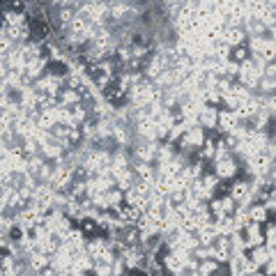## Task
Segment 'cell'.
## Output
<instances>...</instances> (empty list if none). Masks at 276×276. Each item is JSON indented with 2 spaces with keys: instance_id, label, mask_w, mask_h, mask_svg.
Here are the masks:
<instances>
[{
  "instance_id": "cell-8",
  "label": "cell",
  "mask_w": 276,
  "mask_h": 276,
  "mask_svg": "<svg viewBox=\"0 0 276 276\" xmlns=\"http://www.w3.org/2000/svg\"><path fill=\"white\" fill-rule=\"evenodd\" d=\"M26 262H28V267H30L35 274H39V271H44L46 267L51 265V258L44 256V253H39V251H35V253H30V256L26 258Z\"/></svg>"
},
{
  "instance_id": "cell-5",
  "label": "cell",
  "mask_w": 276,
  "mask_h": 276,
  "mask_svg": "<svg viewBox=\"0 0 276 276\" xmlns=\"http://www.w3.org/2000/svg\"><path fill=\"white\" fill-rule=\"evenodd\" d=\"M216 115H219V108L202 106L200 113H198V127L200 129H216Z\"/></svg>"
},
{
  "instance_id": "cell-13",
  "label": "cell",
  "mask_w": 276,
  "mask_h": 276,
  "mask_svg": "<svg viewBox=\"0 0 276 276\" xmlns=\"http://www.w3.org/2000/svg\"><path fill=\"white\" fill-rule=\"evenodd\" d=\"M248 276H265V271H260V269H258V271H253V274H248Z\"/></svg>"
},
{
  "instance_id": "cell-10",
  "label": "cell",
  "mask_w": 276,
  "mask_h": 276,
  "mask_svg": "<svg viewBox=\"0 0 276 276\" xmlns=\"http://www.w3.org/2000/svg\"><path fill=\"white\" fill-rule=\"evenodd\" d=\"M246 60H251V53H248V49H246V44H242V46H235V49H230V62H235V64H244Z\"/></svg>"
},
{
  "instance_id": "cell-3",
  "label": "cell",
  "mask_w": 276,
  "mask_h": 276,
  "mask_svg": "<svg viewBox=\"0 0 276 276\" xmlns=\"http://www.w3.org/2000/svg\"><path fill=\"white\" fill-rule=\"evenodd\" d=\"M239 127V120L235 115V110H228V108H219V115H216V129L219 133H233L235 129Z\"/></svg>"
},
{
  "instance_id": "cell-2",
  "label": "cell",
  "mask_w": 276,
  "mask_h": 276,
  "mask_svg": "<svg viewBox=\"0 0 276 276\" xmlns=\"http://www.w3.org/2000/svg\"><path fill=\"white\" fill-rule=\"evenodd\" d=\"M228 196L233 198L237 205H242L248 196H251V179H244V177H235L230 182V189H228Z\"/></svg>"
},
{
  "instance_id": "cell-7",
  "label": "cell",
  "mask_w": 276,
  "mask_h": 276,
  "mask_svg": "<svg viewBox=\"0 0 276 276\" xmlns=\"http://www.w3.org/2000/svg\"><path fill=\"white\" fill-rule=\"evenodd\" d=\"M246 216H248V221H251V223H258V225H262L265 221H269L267 210H265V205H262V202H251V205L246 207Z\"/></svg>"
},
{
  "instance_id": "cell-11",
  "label": "cell",
  "mask_w": 276,
  "mask_h": 276,
  "mask_svg": "<svg viewBox=\"0 0 276 276\" xmlns=\"http://www.w3.org/2000/svg\"><path fill=\"white\" fill-rule=\"evenodd\" d=\"M262 237H265V246L267 248H274V242H276V225L274 221H265L262 223Z\"/></svg>"
},
{
  "instance_id": "cell-9",
  "label": "cell",
  "mask_w": 276,
  "mask_h": 276,
  "mask_svg": "<svg viewBox=\"0 0 276 276\" xmlns=\"http://www.w3.org/2000/svg\"><path fill=\"white\" fill-rule=\"evenodd\" d=\"M58 104L62 106V108H72V106L81 104V95H78L76 90H67V87H62L58 95Z\"/></svg>"
},
{
  "instance_id": "cell-12",
  "label": "cell",
  "mask_w": 276,
  "mask_h": 276,
  "mask_svg": "<svg viewBox=\"0 0 276 276\" xmlns=\"http://www.w3.org/2000/svg\"><path fill=\"white\" fill-rule=\"evenodd\" d=\"M262 267H265V276H274L276 274V260H274V258H271V260H267Z\"/></svg>"
},
{
  "instance_id": "cell-1",
  "label": "cell",
  "mask_w": 276,
  "mask_h": 276,
  "mask_svg": "<svg viewBox=\"0 0 276 276\" xmlns=\"http://www.w3.org/2000/svg\"><path fill=\"white\" fill-rule=\"evenodd\" d=\"M212 173H214L219 179H223V182H233V179L239 175V161L235 159V154H230L228 159L212 164Z\"/></svg>"
},
{
  "instance_id": "cell-6",
  "label": "cell",
  "mask_w": 276,
  "mask_h": 276,
  "mask_svg": "<svg viewBox=\"0 0 276 276\" xmlns=\"http://www.w3.org/2000/svg\"><path fill=\"white\" fill-rule=\"evenodd\" d=\"M131 170H133V177H136L138 182H154V177H156L154 166L152 164H141V161H136V164H131Z\"/></svg>"
},
{
  "instance_id": "cell-4",
  "label": "cell",
  "mask_w": 276,
  "mask_h": 276,
  "mask_svg": "<svg viewBox=\"0 0 276 276\" xmlns=\"http://www.w3.org/2000/svg\"><path fill=\"white\" fill-rule=\"evenodd\" d=\"M246 256L251 258V260L256 262L258 267H262L267 260H271V258H276V253H274V248H267L265 244H262V246H253V248H248V251H246Z\"/></svg>"
}]
</instances>
